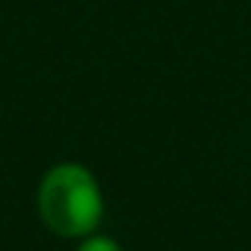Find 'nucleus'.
<instances>
[{
    "label": "nucleus",
    "mask_w": 251,
    "mask_h": 251,
    "mask_svg": "<svg viewBox=\"0 0 251 251\" xmlns=\"http://www.w3.org/2000/svg\"><path fill=\"white\" fill-rule=\"evenodd\" d=\"M39 216L56 236H89L103 216L95 175L80 163L53 166L39 186Z\"/></svg>",
    "instance_id": "f257e3e1"
},
{
    "label": "nucleus",
    "mask_w": 251,
    "mask_h": 251,
    "mask_svg": "<svg viewBox=\"0 0 251 251\" xmlns=\"http://www.w3.org/2000/svg\"><path fill=\"white\" fill-rule=\"evenodd\" d=\"M77 251H121V245L109 236H86Z\"/></svg>",
    "instance_id": "f03ea898"
}]
</instances>
